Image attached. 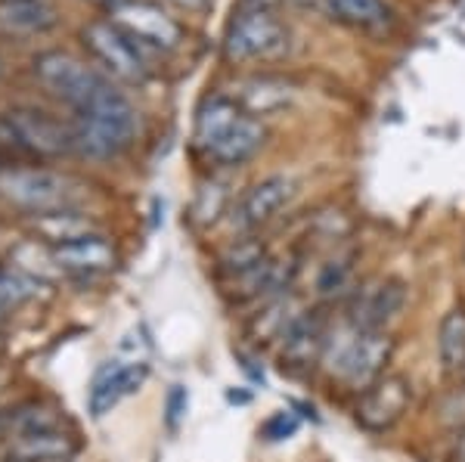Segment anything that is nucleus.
I'll return each mask as SVG.
<instances>
[{"label":"nucleus","instance_id":"obj_4","mask_svg":"<svg viewBox=\"0 0 465 462\" xmlns=\"http://www.w3.org/2000/svg\"><path fill=\"white\" fill-rule=\"evenodd\" d=\"M35 78L47 87L50 93L69 103L72 109H81L87 100H94L103 87L109 84L106 74H100L84 59L65 54V50H47L35 59Z\"/></svg>","mask_w":465,"mask_h":462},{"label":"nucleus","instance_id":"obj_19","mask_svg":"<svg viewBox=\"0 0 465 462\" xmlns=\"http://www.w3.org/2000/svg\"><path fill=\"white\" fill-rule=\"evenodd\" d=\"M32 233L41 242L47 245H65L74 242L81 236L96 233V223L87 218V214L74 211V208H59V211H47V214H35L32 218Z\"/></svg>","mask_w":465,"mask_h":462},{"label":"nucleus","instance_id":"obj_22","mask_svg":"<svg viewBox=\"0 0 465 462\" xmlns=\"http://www.w3.org/2000/svg\"><path fill=\"white\" fill-rule=\"evenodd\" d=\"M438 354L447 372H465V308L447 310L440 319Z\"/></svg>","mask_w":465,"mask_h":462},{"label":"nucleus","instance_id":"obj_34","mask_svg":"<svg viewBox=\"0 0 465 462\" xmlns=\"http://www.w3.org/2000/svg\"><path fill=\"white\" fill-rule=\"evenodd\" d=\"M0 171H4V155H0Z\"/></svg>","mask_w":465,"mask_h":462},{"label":"nucleus","instance_id":"obj_11","mask_svg":"<svg viewBox=\"0 0 465 462\" xmlns=\"http://www.w3.org/2000/svg\"><path fill=\"white\" fill-rule=\"evenodd\" d=\"M326 319L317 310H302V317L289 326V332L282 335V369L292 372H307L322 360L326 351Z\"/></svg>","mask_w":465,"mask_h":462},{"label":"nucleus","instance_id":"obj_18","mask_svg":"<svg viewBox=\"0 0 465 462\" xmlns=\"http://www.w3.org/2000/svg\"><path fill=\"white\" fill-rule=\"evenodd\" d=\"M56 25V10L47 0H0V32L44 34Z\"/></svg>","mask_w":465,"mask_h":462},{"label":"nucleus","instance_id":"obj_21","mask_svg":"<svg viewBox=\"0 0 465 462\" xmlns=\"http://www.w3.org/2000/svg\"><path fill=\"white\" fill-rule=\"evenodd\" d=\"M239 115H242V109H239L236 100H230V96H208L196 112V143L208 149Z\"/></svg>","mask_w":465,"mask_h":462},{"label":"nucleus","instance_id":"obj_13","mask_svg":"<svg viewBox=\"0 0 465 462\" xmlns=\"http://www.w3.org/2000/svg\"><path fill=\"white\" fill-rule=\"evenodd\" d=\"M295 196V181L286 174H273L267 181L254 183L242 199H239L236 211H232V227L249 233V230L261 227L280 211L289 199Z\"/></svg>","mask_w":465,"mask_h":462},{"label":"nucleus","instance_id":"obj_24","mask_svg":"<svg viewBox=\"0 0 465 462\" xmlns=\"http://www.w3.org/2000/svg\"><path fill=\"white\" fill-rule=\"evenodd\" d=\"M37 289H41V282L32 280L28 273L0 267V310L22 308V304L37 295Z\"/></svg>","mask_w":465,"mask_h":462},{"label":"nucleus","instance_id":"obj_20","mask_svg":"<svg viewBox=\"0 0 465 462\" xmlns=\"http://www.w3.org/2000/svg\"><path fill=\"white\" fill-rule=\"evenodd\" d=\"M298 317H302V308H298L292 295L270 298L267 308L249 323L252 341L254 345H273V341H282V335L289 332V326L295 323Z\"/></svg>","mask_w":465,"mask_h":462},{"label":"nucleus","instance_id":"obj_9","mask_svg":"<svg viewBox=\"0 0 465 462\" xmlns=\"http://www.w3.org/2000/svg\"><path fill=\"white\" fill-rule=\"evenodd\" d=\"M407 301V286L401 280H372L363 289H357V295L348 304V326H354L360 332H379L385 329L391 319L403 310Z\"/></svg>","mask_w":465,"mask_h":462},{"label":"nucleus","instance_id":"obj_16","mask_svg":"<svg viewBox=\"0 0 465 462\" xmlns=\"http://www.w3.org/2000/svg\"><path fill=\"white\" fill-rule=\"evenodd\" d=\"M264 140H267V128L261 124V118L245 115L242 112L205 152L212 155L214 162H221V165H242V162H249L252 155L264 146Z\"/></svg>","mask_w":465,"mask_h":462},{"label":"nucleus","instance_id":"obj_7","mask_svg":"<svg viewBox=\"0 0 465 462\" xmlns=\"http://www.w3.org/2000/svg\"><path fill=\"white\" fill-rule=\"evenodd\" d=\"M109 22L137 41L146 50H177L183 41V28L177 25L174 16L162 10L153 0H124L122 6L109 10Z\"/></svg>","mask_w":465,"mask_h":462},{"label":"nucleus","instance_id":"obj_25","mask_svg":"<svg viewBox=\"0 0 465 462\" xmlns=\"http://www.w3.org/2000/svg\"><path fill=\"white\" fill-rule=\"evenodd\" d=\"M267 258H270L267 249L258 240H236L227 251H223L221 267L227 277H239V273L252 270V267H258L261 260H267Z\"/></svg>","mask_w":465,"mask_h":462},{"label":"nucleus","instance_id":"obj_33","mask_svg":"<svg viewBox=\"0 0 465 462\" xmlns=\"http://www.w3.org/2000/svg\"><path fill=\"white\" fill-rule=\"evenodd\" d=\"M87 4H100V6H109V10H115V6H122L124 0H87Z\"/></svg>","mask_w":465,"mask_h":462},{"label":"nucleus","instance_id":"obj_26","mask_svg":"<svg viewBox=\"0 0 465 462\" xmlns=\"http://www.w3.org/2000/svg\"><path fill=\"white\" fill-rule=\"evenodd\" d=\"M351 273H354V255H339L320 267L317 277V292L320 295H339L348 289Z\"/></svg>","mask_w":465,"mask_h":462},{"label":"nucleus","instance_id":"obj_17","mask_svg":"<svg viewBox=\"0 0 465 462\" xmlns=\"http://www.w3.org/2000/svg\"><path fill=\"white\" fill-rule=\"evenodd\" d=\"M78 450V441L65 435L63 428H37L22 431V435L10 447L13 462H59L69 459Z\"/></svg>","mask_w":465,"mask_h":462},{"label":"nucleus","instance_id":"obj_15","mask_svg":"<svg viewBox=\"0 0 465 462\" xmlns=\"http://www.w3.org/2000/svg\"><path fill=\"white\" fill-rule=\"evenodd\" d=\"M232 100L239 103V109L245 115H273V112H282L292 106L295 100V84L280 74H252V78L239 81L236 96Z\"/></svg>","mask_w":465,"mask_h":462},{"label":"nucleus","instance_id":"obj_2","mask_svg":"<svg viewBox=\"0 0 465 462\" xmlns=\"http://www.w3.org/2000/svg\"><path fill=\"white\" fill-rule=\"evenodd\" d=\"M394 357V339L385 329L379 332H360L348 326L339 339H326V351H322V363L348 382L351 388H370L385 376V367Z\"/></svg>","mask_w":465,"mask_h":462},{"label":"nucleus","instance_id":"obj_31","mask_svg":"<svg viewBox=\"0 0 465 462\" xmlns=\"http://www.w3.org/2000/svg\"><path fill=\"white\" fill-rule=\"evenodd\" d=\"M450 462H465V428H460L453 441V450H450Z\"/></svg>","mask_w":465,"mask_h":462},{"label":"nucleus","instance_id":"obj_6","mask_svg":"<svg viewBox=\"0 0 465 462\" xmlns=\"http://www.w3.org/2000/svg\"><path fill=\"white\" fill-rule=\"evenodd\" d=\"M81 41L90 50V56L106 69L112 78L127 81V84H140L146 81V50L137 41H131L122 28L112 22H90L81 32Z\"/></svg>","mask_w":465,"mask_h":462},{"label":"nucleus","instance_id":"obj_8","mask_svg":"<svg viewBox=\"0 0 465 462\" xmlns=\"http://www.w3.org/2000/svg\"><path fill=\"white\" fill-rule=\"evenodd\" d=\"M4 131L19 149L47 155V159H56V155H65L74 149V131L41 109H10L4 115Z\"/></svg>","mask_w":465,"mask_h":462},{"label":"nucleus","instance_id":"obj_14","mask_svg":"<svg viewBox=\"0 0 465 462\" xmlns=\"http://www.w3.org/2000/svg\"><path fill=\"white\" fill-rule=\"evenodd\" d=\"M50 255H54V264L59 267V270L74 273V277L106 273L118 264L115 245L100 233H90V236H81V240H74V242L56 245V249H50Z\"/></svg>","mask_w":465,"mask_h":462},{"label":"nucleus","instance_id":"obj_23","mask_svg":"<svg viewBox=\"0 0 465 462\" xmlns=\"http://www.w3.org/2000/svg\"><path fill=\"white\" fill-rule=\"evenodd\" d=\"M332 13L351 25L363 28H379L391 19V10L385 6V0H329Z\"/></svg>","mask_w":465,"mask_h":462},{"label":"nucleus","instance_id":"obj_30","mask_svg":"<svg viewBox=\"0 0 465 462\" xmlns=\"http://www.w3.org/2000/svg\"><path fill=\"white\" fill-rule=\"evenodd\" d=\"M282 0H242V10H264V13H273Z\"/></svg>","mask_w":465,"mask_h":462},{"label":"nucleus","instance_id":"obj_12","mask_svg":"<svg viewBox=\"0 0 465 462\" xmlns=\"http://www.w3.org/2000/svg\"><path fill=\"white\" fill-rule=\"evenodd\" d=\"M149 367L143 360H127V363H106L94 378V388H90L87 407L96 419H103L112 413V407H118L127 394L140 391V385L146 382Z\"/></svg>","mask_w":465,"mask_h":462},{"label":"nucleus","instance_id":"obj_3","mask_svg":"<svg viewBox=\"0 0 465 462\" xmlns=\"http://www.w3.org/2000/svg\"><path fill=\"white\" fill-rule=\"evenodd\" d=\"M84 186L69 174L47 168H4L0 171V196L10 205L25 208L32 214L74 208L84 196Z\"/></svg>","mask_w":465,"mask_h":462},{"label":"nucleus","instance_id":"obj_5","mask_svg":"<svg viewBox=\"0 0 465 462\" xmlns=\"http://www.w3.org/2000/svg\"><path fill=\"white\" fill-rule=\"evenodd\" d=\"M289 50V28L273 13L264 10H239L227 25L223 54L230 59H273Z\"/></svg>","mask_w":465,"mask_h":462},{"label":"nucleus","instance_id":"obj_35","mask_svg":"<svg viewBox=\"0 0 465 462\" xmlns=\"http://www.w3.org/2000/svg\"><path fill=\"white\" fill-rule=\"evenodd\" d=\"M0 354H4V341H0Z\"/></svg>","mask_w":465,"mask_h":462},{"label":"nucleus","instance_id":"obj_10","mask_svg":"<svg viewBox=\"0 0 465 462\" xmlns=\"http://www.w3.org/2000/svg\"><path fill=\"white\" fill-rule=\"evenodd\" d=\"M412 400V388L403 376H381L363 391L357 404V422L366 431H388L403 419Z\"/></svg>","mask_w":465,"mask_h":462},{"label":"nucleus","instance_id":"obj_1","mask_svg":"<svg viewBox=\"0 0 465 462\" xmlns=\"http://www.w3.org/2000/svg\"><path fill=\"white\" fill-rule=\"evenodd\" d=\"M74 149L94 159H109L118 155L122 149L131 146L134 133H137V112L124 100L115 84L103 87L94 100H87L81 109H74Z\"/></svg>","mask_w":465,"mask_h":462},{"label":"nucleus","instance_id":"obj_28","mask_svg":"<svg viewBox=\"0 0 465 462\" xmlns=\"http://www.w3.org/2000/svg\"><path fill=\"white\" fill-rule=\"evenodd\" d=\"M186 409H190V394H186V388H180V385H174V388L168 391V400H164V419H168V428H180V422L186 419Z\"/></svg>","mask_w":465,"mask_h":462},{"label":"nucleus","instance_id":"obj_29","mask_svg":"<svg viewBox=\"0 0 465 462\" xmlns=\"http://www.w3.org/2000/svg\"><path fill=\"white\" fill-rule=\"evenodd\" d=\"M221 205H223V192L217 190V196L212 199L208 196V190L199 192V202H196V218L199 223H212L217 214H221Z\"/></svg>","mask_w":465,"mask_h":462},{"label":"nucleus","instance_id":"obj_32","mask_svg":"<svg viewBox=\"0 0 465 462\" xmlns=\"http://www.w3.org/2000/svg\"><path fill=\"white\" fill-rule=\"evenodd\" d=\"M174 6H183V10H202V6L208 4V0H171Z\"/></svg>","mask_w":465,"mask_h":462},{"label":"nucleus","instance_id":"obj_27","mask_svg":"<svg viewBox=\"0 0 465 462\" xmlns=\"http://www.w3.org/2000/svg\"><path fill=\"white\" fill-rule=\"evenodd\" d=\"M298 426H302V419H298L295 413H289V409H280V413H273L264 422V426H261V437H264V441H270V444L286 441V437L295 435Z\"/></svg>","mask_w":465,"mask_h":462}]
</instances>
